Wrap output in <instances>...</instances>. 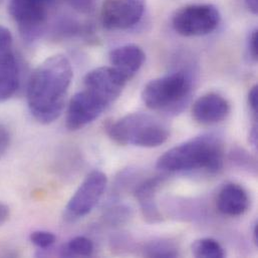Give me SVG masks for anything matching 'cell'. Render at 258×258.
I'll return each mask as SVG.
<instances>
[{
  "mask_svg": "<svg viewBox=\"0 0 258 258\" xmlns=\"http://www.w3.org/2000/svg\"><path fill=\"white\" fill-rule=\"evenodd\" d=\"M249 197L246 190L239 184L228 183L218 193L216 205L218 210L226 216L243 215L249 208Z\"/></svg>",
  "mask_w": 258,
  "mask_h": 258,
  "instance_id": "7c38bea8",
  "label": "cell"
},
{
  "mask_svg": "<svg viewBox=\"0 0 258 258\" xmlns=\"http://www.w3.org/2000/svg\"><path fill=\"white\" fill-rule=\"evenodd\" d=\"M12 34L8 28L0 25V54L9 51L12 45Z\"/></svg>",
  "mask_w": 258,
  "mask_h": 258,
  "instance_id": "ffe728a7",
  "label": "cell"
},
{
  "mask_svg": "<svg viewBox=\"0 0 258 258\" xmlns=\"http://www.w3.org/2000/svg\"><path fill=\"white\" fill-rule=\"evenodd\" d=\"M10 144V133L8 129L0 124V159L7 151Z\"/></svg>",
  "mask_w": 258,
  "mask_h": 258,
  "instance_id": "603a6c76",
  "label": "cell"
},
{
  "mask_svg": "<svg viewBox=\"0 0 258 258\" xmlns=\"http://www.w3.org/2000/svg\"><path fill=\"white\" fill-rule=\"evenodd\" d=\"M253 239H254V242L255 244L258 243V223L256 222L254 224V228H253Z\"/></svg>",
  "mask_w": 258,
  "mask_h": 258,
  "instance_id": "f1b7e54d",
  "label": "cell"
},
{
  "mask_svg": "<svg viewBox=\"0 0 258 258\" xmlns=\"http://www.w3.org/2000/svg\"><path fill=\"white\" fill-rule=\"evenodd\" d=\"M248 104L252 113L256 116L258 109V87L257 85L253 86L248 94Z\"/></svg>",
  "mask_w": 258,
  "mask_h": 258,
  "instance_id": "d4e9b609",
  "label": "cell"
},
{
  "mask_svg": "<svg viewBox=\"0 0 258 258\" xmlns=\"http://www.w3.org/2000/svg\"><path fill=\"white\" fill-rule=\"evenodd\" d=\"M146 9V0H104L101 19L109 30H126L142 19Z\"/></svg>",
  "mask_w": 258,
  "mask_h": 258,
  "instance_id": "ba28073f",
  "label": "cell"
},
{
  "mask_svg": "<svg viewBox=\"0 0 258 258\" xmlns=\"http://www.w3.org/2000/svg\"><path fill=\"white\" fill-rule=\"evenodd\" d=\"M94 243L91 239L78 236L69 241L66 246V256H91L94 253Z\"/></svg>",
  "mask_w": 258,
  "mask_h": 258,
  "instance_id": "e0dca14e",
  "label": "cell"
},
{
  "mask_svg": "<svg viewBox=\"0 0 258 258\" xmlns=\"http://www.w3.org/2000/svg\"><path fill=\"white\" fill-rule=\"evenodd\" d=\"M230 113V105L222 96L209 93L195 101L192 107V116L196 122L211 125L222 122Z\"/></svg>",
  "mask_w": 258,
  "mask_h": 258,
  "instance_id": "30bf717a",
  "label": "cell"
},
{
  "mask_svg": "<svg viewBox=\"0 0 258 258\" xmlns=\"http://www.w3.org/2000/svg\"><path fill=\"white\" fill-rule=\"evenodd\" d=\"M110 106L111 104L101 95L84 88L70 101L66 126L71 131L83 129L97 120Z\"/></svg>",
  "mask_w": 258,
  "mask_h": 258,
  "instance_id": "52a82bcc",
  "label": "cell"
},
{
  "mask_svg": "<svg viewBox=\"0 0 258 258\" xmlns=\"http://www.w3.org/2000/svg\"><path fill=\"white\" fill-rule=\"evenodd\" d=\"M73 77L72 63L62 54L46 58L33 71L26 99L29 112L37 122L50 124L60 117Z\"/></svg>",
  "mask_w": 258,
  "mask_h": 258,
  "instance_id": "6da1fadb",
  "label": "cell"
},
{
  "mask_svg": "<svg viewBox=\"0 0 258 258\" xmlns=\"http://www.w3.org/2000/svg\"><path fill=\"white\" fill-rule=\"evenodd\" d=\"M20 86V67L9 50L0 54V103L10 99Z\"/></svg>",
  "mask_w": 258,
  "mask_h": 258,
  "instance_id": "4fadbf2b",
  "label": "cell"
},
{
  "mask_svg": "<svg viewBox=\"0 0 258 258\" xmlns=\"http://www.w3.org/2000/svg\"><path fill=\"white\" fill-rule=\"evenodd\" d=\"M250 141H251L252 145L254 147H256V145H257V128H256V126H254L252 128V131L250 133Z\"/></svg>",
  "mask_w": 258,
  "mask_h": 258,
  "instance_id": "83f0119b",
  "label": "cell"
},
{
  "mask_svg": "<svg viewBox=\"0 0 258 258\" xmlns=\"http://www.w3.org/2000/svg\"><path fill=\"white\" fill-rule=\"evenodd\" d=\"M0 2H1V0H0Z\"/></svg>",
  "mask_w": 258,
  "mask_h": 258,
  "instance_id": "f546056e",
  "label": "cell"
},
{
  "mask_svg": "<svg viewBox=\"0 0 258 258\" xmlns=\"http://www.w3.org/2000/svg\"><path fill=\"white\" fill-rule=\"evenodd\" d=\"M221 15L212 4H191L177 10L172 19L174 30L186 37L203 36L214 31Z\"/></svg>",
  "mask_w": 258,
  "mask_h": 258,
  "instance_id": "5b68a950",
  "label": "cell"
},
{
  "mask_svg": "<svg viewBox=\"0 0 258 258\" xmlns=\"http://www.w3.org/2000/svg\"><path fill=\"white\" fill-rule=\"evenodd\" d=\"M109 137L122 146L155 148L169 139L167 126L156 117L145 113L126 115L108 128Z\"/></svg>",
  "mask_w": 258,
  "mask_h": 258,
  "instance_id": "3957f363",
  "label": "cell"
},
{
  "mask_svg": "<svg viewBox=\"0 0 258 258\" xmlns=\"http://www.w3.org/2000/svg\"><path fill=\"white\" fill-rule=\"evenodd\" d=\"M144 252L149 257H176L178 248L170 240L159 239L147 243Z\"/></svg>",
  "mask_w": 258,
  "mask_h": 258,
  "instance_id": "2e32d148",
  "label": "cell"
},
{
  "mask_svg": "<svg viewBox=\"0 0 258 258\" xmlns=\"http://www.w3.org/2000/svg\"><path fill=\"white\" fill-rule=\"evenodd\" d=\"M10 216V209L8 205L0 201V226L6 223V221L9 219Z\"/></svg>",
  "mask_w": 258,
  "mask_h": 258,
  "instance_id": "484cf974",
  "label": "cell"
},
{
  "mask_svg": "<svg viewBox=\"0 0 258 258\" xmlns=\"http://www.w3.org/2000/svg\"><path fill=\"white\" fill-rule=\"evenodd\" d=\"M162 180L160 177L151 178L139 185L135 191V197L139 201L143 216L150 223L159 222L162 218L155 201L156 191Z\"/></svg>",
  "mask_w": 258,
  "mask_h": 258,
  "instance_id": "5bb4252c",
  "label": "cell"
},
{
  "mask_svg": "<svg viewBox=\"0 0 258 258\" xmlns=\"http://www.w3.org/2000/svg\"><path fill=\"white\" fill-rule=\"evenodd\" d=\"M192 79L185 72H177L150 81L143 89L142 100L153 111H176L189 98Z\"/></svg>",
  "mask_w": 258,
  "mask_h": 258,
  "instance_id": "277c9868",
  "label": "cell"
},
{
  "mask_svg": "<svg viewBox=\"0 0 258 258\" xmlns=\"http://www.w3.org/2000/svg\"><path fill=\"white\" fill-rule=\"evenodd\" d=\"M245 3L252 13H257L258 0H245Z\"/></svg>",
  "mask_w": 258,
  "mask_h": 258,
  "instance_id": "4316f807",
  "label": "cell"
},
{
  "mask_svg": "<svg viewBox=\"0 0 258 258\" xmlns=\"http://www.w3.org/2000/svg\"><path fill=\"white\" fill-rule=\"evenodd\" d=\"M105 217L108 220V222L112 224H118V223H121L125 217H128V213L126 208L114 207V208H110L107 211Z\"/></svg>",
  "mask_w": 258,
  "mask_h": 258,
  "instance_id": "d6986e66",
  "label": "cell"
},
{
  "mask_svg": "<svg viewBox=\"0 0 258 258\" xmlns=\"http://www.w3.org/2000/svg\"><path fill=\"white\" fill-rule=\"evenodd\" d=\"M54 0H9V2L30 6L48 12V7Z\"/></svg>",
  "mask_w": 258,
  "mask_h": 258,
  "instance_id": "44dd1931",
  "label": "cell"
},
{
  "mask_svg": "<svg viewBox=\"0 0 258 258\" xmlns=\"http://www.w3.org/2000/svg\"><path fill=\"white\" fill-rule=\"evenodd\" d=\"M224 163L222 141L214 135L190 139L164 153L157 161L158 169L166 172L206 170L218 172Z\"/></svg>",
  "mask_w": 258,
  "mask_h": 258,
  "instance_id": "7a4b0ae2",
  "label": "cell"
},
{
  "mask_svg": "<svg viewBox=\"0 0 258 258\" xmlns=\"http://www.w3.org/2000/svg\"><path fill=\"white\" fill-rule=\"evenodd\" d=\"M107 184L108 178L104 172L92 171L67 204V219L73 221L90 214L103 197Z\"/></svg>",
  "mask_w": 258,
  "mask_h": 258,
  "instance_id": "8992f818",
  "label": "cell"
},
{
  "mask_svg": "<svg viewBox=\"0 0 258 258\" xmlns=\"http://www.w3.org/2000/svg\"><path fill=\"white\" fill-rule=\"evenodd\" d=\"M248 49H249V54L252 57V59L257 60L258 58V30L255 28L254 30L251 31L248 39Z\"/></svg>",
  "mask_w": 258,
  "mask_h": 258,
  "instance_id": "cb8c5ba5",
  "label": "cell"
},
{
  "mask_svg": "<svg viewBox=\"0 0 258 258\" xmlns=\"http://www.w3.org/2000/svg\"><path fill=\"white\" fill-rule=\"evenodd\" d=\"M128 82L113 67H101L86 75L84 88L98 93L112 105L121 96Z\"/></svg>",
  "mask_w": 258,
  "mask_h": 258,
  "instance_id": "9c48e42d",
  "label": "cell"
},
{
  "mask_svg": "<svg viewBox=\"0 0 258 258\" xmlns=\"http://www.w3.org/2000/svg\"><path fill=\"white\" fill-rule=\"evenodd\" d=\"M192 254L198 258H222L225 251L222 245L213 238H201L192 244Z\"/></svg>",
  "mask_w": 258,
  "mask_h": 258,
  "instance_id": "9a60e30c",
  "label": "cell"
},
{
  "mask_svg": "<svg viewBox=\"0 0 258 258\" xmlns=\"http://www.w3.org/2000/svg\"><path fill=\"white\" fill-rule=\"evenodd\" d=\"M109 58L111 67L130 81L143 67L146 54L139 45L126 44L113 49Z\"/></svg>",
  "mask_w": 258,
  "mask_h": 258,
  "instance_id": "8fae6325",
  "label": "cell"
},
{
  "mask_svg": "<svg viewBox=\"0 0 258 258\" xmlns=\"http://www.w3.org/2000/svg\"><path fill=\"white\" fill-rule=\"evenodd\" d=\"M29 239L32 244H34L36 247L41 249H46L51 247L56 241V237L53 233L44 231V230L33 231L30 234Z\"/></svg>",
  "mask_w": 258,
  "mask_h": 258,
  "instance_id": "ac0fdd59",
  "label": "cell"
},
{
  "mask_svg": "<svg viewBox=\"0 0 258 258\" xmlns=\"http://www.w3.org/2000/svg\"><path fill=\"white\" fill-rule=\"evenodd\" d=\"M74 9L80 12H90L94 9L96 0H66Z\"/></svg>",
  "mask_w": 258,
  "mask_h": 258,
  "instance_id": "7402d4cb",
  "label": "cell"
}]
</instances>
